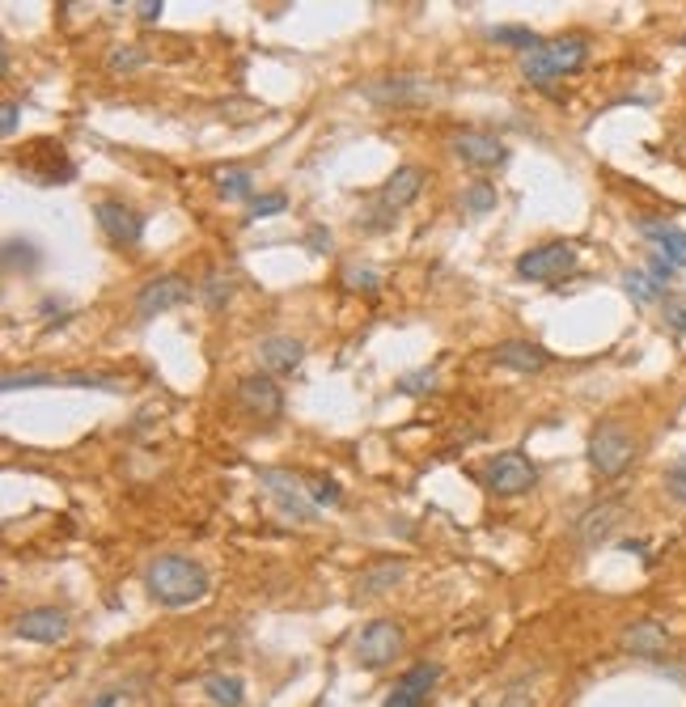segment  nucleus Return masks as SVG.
<instances>
[{
  "instance_id": "obj_1",
  "label": "nucleus",
  "mask_w": 686,
  "mask_h": 707,
  "mask_svg": "<svg viewBox=\"0 0 686 707\" xmlns=\"http://www.w3.org/2000/svg\"><path fill=\"white\" fill-rule=\"evenodd\" d=\"M145 585H149L153 601H161V606H192L208 593V572L187 556H157L145 568Z\"/></svg>"
},
{
  "instance_id": "obj_2",
  "label": "nucleus",
  "mask_w": 686,
  "mask_h": 707,
  "mask_svg": "<svg viewBox=\"0 0 686 707\" xmlns=\"http://www.w3.org/2000/svg\"><path fill=\"white\" fill-rule=\"evenodd\" d=\"M631 458H636V441H631V432L615 424V420H606L598 424V432L589 436V467L601 474V479H619L627 467H631Z\"/></svg>"
},
{
  "instance_id": "obj_3",
  "label": "nucleus",
  "mask_w": 686,
  "mask_h": 707,
  "mask_svg": "<svg viewBox=\"0 0 686 707\" xmlns=\"http://www.w3.org/2000/svg\"><path fill=\"white\" fill-rule=\"evenodd\" d=\"M572 272H577V246L572 242H542V246L517 258V276L538 279V284H556Z\"/></svg>"
},
{
  "instance_id": "obj_4",
  "label": "nucleus",
  "mask_w": 686,
  "mask_h": 707,
  "mask_svg": "<svg viewBox=\"0 0 686 707\" xmlns=\"http://www.w3.org/2000/svg\"><path fill=\"white\" fill-rule=\"evenodd\" d=\"M483 483H488L496 495H521V492H530V488L538 483V471H535V462H530V458H526L521 450H504V453H496L492 462H488Z\"/></svg>"
},
{
  "instance_id": "obj_5",
  "label": "nucleus",
  "mask_w": 686,
  "mask_h": 707,
  "mask_svg": "<svg viewBox=\"0 0 686 707\" xmlns=\"http://www.w3.org/2000/svg\"><path fill=\"white\" fill-rule=\"evenodd\" d=\"M22 174H30L35 183H72L77 166L68 161V153L60 149V140H35L18 153Z\"/></svg>"
},
{
  "instance_id": "obj_6",
  "label": "nucleus",
  "mask_w": 686,
  "mask_h": 707,
  "mask_svg": "<svg viewBox=\"0 0 686 707\" xmlns=\"http://www.w3.org/2000/svg\"><path fill=\"white\" fill-rule=\"evenodd\" d=\"M403 652V627L390 619H373L356 636V661L365 665V669H386L394 657Z\"/></svg>"
},
{
  "instance_id": "obj_7",
  "label": "nucleus",
  "mask_w": 686,
  "mask_h": 707,
  "mask_svg": "<svg viewBox=\"0 0 686 707\" xmlns=\"http://www.w3.org/2000/svg\"><path fill=\"white\" fill-rule=\"evenodd\" d=\"M623 513H627V500H619V495H615V500L589 504V509L577 517V542L580 547H589V551L601 547V542L623 526Z\"/></svg>"
},
{
  "instance_id": "obj_8",
  "label": "nucleus",
  "mask_w": 686,
  "mask_h": 707,
  "mask_svg": "<svg viewBox=\"0 0 686 707\" xmlns=\"http://www.w3.org/2000/svg\"><path fill=\"white\" fill-rule=\"evenodd\" d=\"M192 301V284L183 276H153L140 293H136V314L140 318H157L166 310H178Z\"/></svg>"
},
{
  "instance_id": "obj_9",
  "label": "nucleus",
  "mask_w": 686,
  "mask_h": 707,
  "mask_svg": "<svg viewBox=\"0 0 686 707\" xmlns=\"http://www.w3.org/2000/svg\"><path fill=\"white\" fill-rule=\"evenodd\" d=\"M94 216H98V229L115 242V246H136L140 234H145V216L128 208V204H119V199H98L94 204Z\"/></svg>"
},
{
  "instance_id": "obj_10",
  "label": "nucleus",
  "mask_w": 686,
  "mask_h": 707,
  "mask_svg": "<svg viewBox=\"0 0 686 707\" xmlns=\"http://www.w3.org/2000/svg\"><path fill=\"white\" fill-rule=\"evenodd\" d=\"M237 407L246 411V415L280 420V415H284V394H280V386L267 373H255V377H242V382H237Z\"/></svg>"
},
{
  "instance_id": "obj_11",
  "label": "nucleus",
  "mask_w": 686,
  "mask_h": 707,
  "mask_svg": "<svg viewBox=\"0 0 686 707\" xmlns=\"http://www.w3.org/2000/svg\"><path fill=\"white\" fill-rule=\"evenodd\" d=\"M437 678H441V665H432V661L411 665L408 674L399 678V686L386 695V704L382 707H424L432 695V686H437Z\"/></svg>"
},
{
  "instance_id": "obj_12",
  "label": "nucleus",
  "mask_w": 686,
  "mask_h": 707,
  "mask_svg": "<svg viewBox=\"0 0 686 707\" xmlns=\"http://www.w3.org/2000/svg\"><path fill=\"white\" fill-rule=\"evenodd\" d=\"M258 483L267 488V492L280 500V509L288 517H297V521H310L314 517V500H310V492H305V483H297L288 471H258Z\"/></svg>"
},
{
  "instance_id": "obj_13",
  "label": "nucleus",
  "mask_w": 686,
  "mask_h": 707,
  "mask_svg": "<svg viewBox=\"0 0 686 707\" xmlns=\"http://www.w3.org/2000/svg\"><path fill=\"white\" fill-rule=\"evenodd\" d=\"M450 145L467 166H479V170H496V166L509 161V149L496 136H488V131H453Z\"/></svg>"
},
{
  "instance_id": "obj_14",
  "label": "nucleus",
  "mask_w": 686,
  "mask_h": 707,
  "mask_svg": "<svg viewBox=\"0 0 686 707\" xmlns=\"http://www.w3.org/2000/svg\"><path fill=\"white\" fill-rule=\"evenodd\" d=\"M13 631L30 644H60L68 636V615L56 610V606H35V610L18 615Z\"/></svg>"
},
{
  "instance_id": "obj_15",
  "label": "nucleus",
  "mask_w": 686,
  "mask_h": 707,
  "mask_svg": "<svg viewBox=\"0 0 686 707\" xmlns=\"http://www.w3.org/2000/svg\"><path fill=\"white\" fill-rule=\"evenodd\" d=\"M623 652H631V657H644V661H661L665 652H669V631H665V622L657 619H636L631 627H623Z\"/></svg>"
},
{
  "instance_id": "obj_16",
  "label": "nucleus",
  "mask_w": 686,
  "mask_h": 707,
  "mask_svg": "<svg viewBox=\"0 0 686 707\" xmlns=\"http://www.w3.org/2000/svg\"><path fill=\"white\" fill-rule=\"evenodd\" d=\"M420 192H424V170H420V166H399V170H394L386 183H382V192H378V204H382V208L394 216L399 208H408V204Z\"/></svg>"
},
{
  "instance_id": "obj_17",
  "label": "nucleus",
  "mask_w": 686,
  "mask_h": 707,
  "mask_svg": "<svg viewBox=\"0 0 686 707\" xmlns=\"http://www.w3.org/2000/svg\"><path fill=\"white\" fill-rule=\"evenodd\" d=\"M640 234L653 242V255H661L669 267H686V229L669 220H640Z\"/></svg>"
},
{
  "instance_id": "obj_18",
  "label": "nucleus",
  "mask_w": 686,
  "mask_h": 707,
  "mask_svg": "<svg viewBox=\"0 0 686 707\" xmlns=\"http://www.w3.org/2000/svg\"><path fill=\"white\" fill-rule=\"evenodd\" d=\"M496 365L500 369H513V373H535V369H547L551 365V352L547 347H538L530 340H509L496 347Z\"/></svg>"
},
{
  "instance_id": "obj_19",
  "label": "nucleus",
  "mask_w": 686,
  "mask_h": 707,
  "mask_svg": "<svg viewBox=\"0 0 686 707\" xmlns=\"http://www.w3.org/2000/svg\"><path fill=\"white\" fill-rule=\"evenodd\" d=\"M258 361L267 365V373H293L305 361V347L297 340H288V335H267L258 343Z\"/></svg>"
},
{
  "instance_id": "obj_20",
  "label": "nucleus",
  "mask_w": 686,
  "mask_h": 707,
  "mask_svg": "<svg viewBox=\"0 0 686 707\" xmlns=\"http://www.w3.org/2000/svg\"><path fill=\"white\" fill-rule=\"evenodd\" d=\"M542 56L551 60L556 77H572V72H577V68H585V60H589V43H585L580 35H564V39L542 43Z\"/></svg>"
},
{
  "instance_id": "obj_21",
  "label": "nucleus",
  "mask_w": 686,
  "mask_h": 707,
  "mask_svg": "<svg viewBox=\"0 0 686 707\" xmlns=\"http://www.w3.org/2000/svg\"><path fill=\"white\" fill-rule=\"evenodd\" d=\"M408 572V563L403 559H386V563H378V568H365L361 577H356V598H378V593H386L390 585H399Z\"/></svg>"
},
{
  "instance_id": "obj_22",
  "label": "nucleus",
  "mask_w": 686,
  "mask_h": 707,
  "mask_svg": "<svg viewBox=\"0 0 686 707\" xmlns=\"http://www.w3.org/2000/svg\"><path fill=\"white\" fill-rule=\"evenodd\" d=\"M216 192L225 199H255V174L246 166H220L216 170Z\"/></svg>"
},
{
  "instance_id": "obj_23",
  "label": "nucleus",
  "mask_w": 686,
  "mask_h": 707,
  "mask_svg": "<svg viewBox=\"0 0 686 707\" xmlns=\"http://www.w3.org/2000/svg\"><path fill=\"white\" fill-rule=\"evenodd\" d=\"M365 98H373V102H382V107H399V102H415V98H424V89L415 86V81H408V77H390V81H382V86H369Z\"/></svg>"
},
{
  "instance_id": "obj_24",
  "label": "nucleus",
  "mask_w": 686,
  "mask_h": 707,
  "mask_svg": "<svg viewBox=\"0 0 686 707\" xmlns=\"http://www.w3.org/2000/svg\"><path fill=\"white\" fill-rule=\"evenodd\" d=\"M204 695H208L216 707H242V704H246L242 678H234V674H213V678L204 683Z\"/></svg>"
},
{
  "instance_id": "obj_25",
  "label": "nucleus",
  "mask_w": 686,
  "mask_h": 707,
  "mask_svg": "<svg viewBox=\"0 0 686 707\" xmlns=\"http://www.w3.org/2000/svg\"><path fill=\"white\" fill-rule=\"evenodd\" d=\"M623 288H627V297L640 301V305L665 297V288L653 276H648V267H627V272H623Z\"/></svg>"
},
{
  "instance_id": "obj_26",
  "label": "nucleus",
  "mask_w": 686,
  "mask_h": 707,
  "mask_svg": "<svg viewBox=\"0 0 686 707\" xmlns=\"http://www.w3.org/2000/svg\"><path fill=\"white\" fill-rule=\"evenodd\" d=\"M521 77H526L530 86H538V89H551L559 81L556 68H551V60L542 56V47H538V51H530V56H521Z\"/></svg>"
},
{
  "instance_id": "obj_27",
  "label": "nucleus",
  "mask_w": 686,
  "mask_h": 707,
  "mask_svg": "<svg viewBox=\"0 0 686 707\" xmlns=\"http://www.w3.org/2000/svg\"><path fill=\"white\" fill-rule=\"evenodd\" d=\"M492 43L513 47V51H521V56H530V51H538V47H542V43H538L535 30H526V26H496Z\"/></svg>"
},
{
  "instance_id": "obj_28",
  "label": "nucleus",
  "mask_w": 686,
  "mask_h": 707,
  "mask_svg": "<svg viewBox=\"0 0 686 707\" xmlns=\"http://www.w3.org/2000/svg\"><path fill=\"white\" fill-rule=\"evenodd\" d=\"M462 208L474 216L496 213V187H488V183H471V187L462 192Z\"/></svg>"
},
{
  "instance_id": "obj_29",
  "label": "nucleus",
  "mask_w": 686,
  "mask_h": 707,
  "mask_svg": "<svg viewBox=\"0 0 686 707\" xmlns=\"http://www.w3.org/2000/svg\"><path fill=\"white\" fill-rule=\"evenodd\" d=\"M661 322L674 335H686V293H665L661 297Z\"/></svg>"
},
{
  "instance_id": "obj_30",
  "label": "nucleus",
  "mask_w": 686,
  "mask_h": 707,
  "mask_svg": "<svg viewBox=\"0 0 686 707\" xmlns=\"http://www.w3.org/2000/svg\"><path fill=\"white\" fill-rule=\"evenodd\" d=\"M343 284H347L352 293H365V297H373V293L382 288V276H378L373 267H356V263H352V267H343Z\"/></svg>"
},
{
  "instance_id": "obj_31",
  "label": "nucleus",
  "mask_w": 686,
  "mask_h": 707,
  "mask_svg": "<svg viewBox=\"0 0 686 707\" xmlns=\"http://www.w3.org/2000/svg\"><path fill=\"white\" fill-rule=\"evenodd\" d=\"M229 297H234V279L225 276V272H208V279H204V301H208V310H220Z\"/></svg>"
},
{
  "instance_id": "obj_32",
  "label": "nucleus",
  "mask_w": 686,
  "mask_h": 707,
  "mask_svg": "<svg viewBox=\"0 0 686 707\" xmlns=\"http://www.w3.org/2000/svg\"><path fill=\"white\" fill-rule=\"evenodd\" d=\"M288 208V195L284 192H267V195H255L251 199V213H246V220H263V216H280Z\"/></svg>"
},
{
  "instance_id": "obj_33",
  "label": "nucleus",
  "mask_w": 686,
  "mask_h": 707,
  "mask_svg": "<svg viewBox=\"0 0 686 707\" xmlns=\"http://www.w3.org/2000/svg\"><path fill=\"white\" fill-rule=\"evenodd\" d=\"M18 263H22V267H35V263H39V251H35L30 242H18V237H13V242H4V267L13 272Z\"/></svg>"
},
{
  "instance_id": "obj_34",
  "label": "nucleus",
  "mask_w": 686,
  "mask_h": 707,
  "mask_svg": "<svg viewBox=\"0 0 686 707\" xmlns=\"http://www.w3.org/2000/svg\"><path fill=\"white\" fill-rule=\"evenodd\" d=\"M140 65H145V51H140V47H110V56H107L110 72H128V68H140Z\"/></svg>"
},
{
  "instance_id": "obj_35",
  "label": "nucleus",
  "mask_w": 686,
  "mask_h": 707,
  "mask_svg": "<svg viewBox=\"0 0 686 707\" xmlns=\"http://www.w3.org/2000/svg\"><path fill=\"white\" fill-rule=\"evenodd\" d=\"M432 390H437V373L432 369H415V373H408L399 382V394H432Z\"/></svg>"
},
{
  "instance_id": "obj_36",
  "label": "nucleus",
  "mask_w": 686,
  "mask_h": 707,
  "mask_svg": "<svg viewBox=\"0 0 686 707\" xmlns=\"http://www.w3.org/2000/svg\"><path fill=\"white\" fill-rule=\"evenodd\" d=\"M305 492H310L314 504H340V495H343L335 479H314V483H305Z\"/></svg>"
},
{
  "instance_id": "obj_37",
  "label": "nucleus",
  "mask_w": 686,
  "mask_h": 707,
  "mask_svg": "<svg viewBox=\"0 0 686 707\" xmlns=\"http://www.w3.org/2000/svg\"><path fill=\"white\" fill-rule=\"evenodd\" d=\"M665 492L674 495V500H686V462H674L665 471Z\"/></svg>"
},
{
  "instance_id": "obj_38",
  "label": "nucleus",
  "mask_w": 686,
  "mask_h": 707,
  "mask_svg": "<svg viewBox=\"0 0 686 707\" xmlns=\"http://www.w3.org/2000/svg\"><path fill=\"white\" fill-rule=\"evenodd\" d=\"M648 276L657 279L661 288H669V276H674V267H669V263H665L661 255H653V258H648Z\"/></svg>"
},
{
  "instance_id": "obj_39",
  "label": "nucleus",
  "mask_w": 686,
  "mask_h": 707,
  "mask_svg": "<svg viewBox=\"0 0 686 707\" xmlns=\"http://www.w3.org/2000/svg\"><path fill=\"white\" fill-rule=\"evenodd\" d=\"M305 242H310V251H331V234H326V229H322V225H310V229H305Z\"/></svg>"
},
{
  "instance_id": "obj_40",
  "label": "nucleus",
  "mask_w": 686,
  "mask_h": 707,
  "mask_svg": "<svg viewBox=\"0 0 686 707\" xmlns=\"http://www.w3.org/2000/svg\"><path fill=\"white\" fill-rule=\"evenodd\" d=\"M161 9H166L161 0H140V4H136V18H140V22H157V18H161Z\"/></svg>"
},
{
  "instance_id": "obj_41",
  "label": "nucleus",
  "mask_w": 686,
  "mask_h": 707,
  "mask_svg": "<svg viewBox=\"0 0 686 707\" xmlns=\"http://www.w3.org/2000/svg\"><path fill=\"white\" fill-rule=\"evenodd\" d=\"M0 110H4V115H0V131H4V136H13V131H18V110L22 107H18V102H4Z\"/></svg>"
},
{
  "instance_id": "obj_42",
  "label": "nucleus",
  "mask_w": 686,
  "mask_h": 707,
  "mask_svg": "<svg viewBox=\"0 0 686 707\" xmlns=\"http://www.w3.org/2000/svg\"><path fill=\"white\" fill-rule=\"evenodd\" d=\"M115 699H119V695H102V699H98L94 707H115Z\"/></svg>"
}]
</instances>
